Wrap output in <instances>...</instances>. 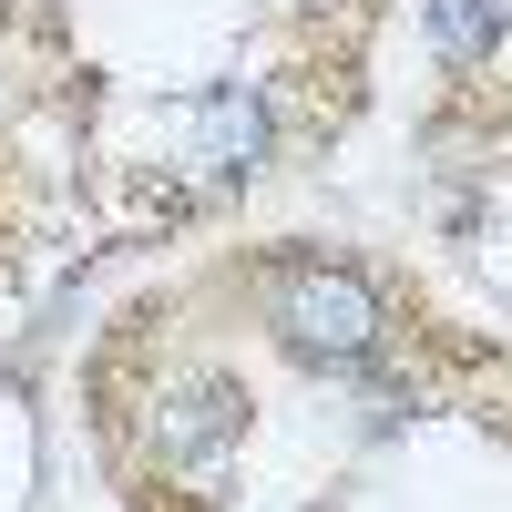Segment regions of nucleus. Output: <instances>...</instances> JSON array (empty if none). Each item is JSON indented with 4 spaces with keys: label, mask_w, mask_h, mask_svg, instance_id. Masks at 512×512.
Wrapping results in <instances>:
<instances>
[{
    "label": "nucleus",
    "mask_w": 512,
    "mask_h": 512,
    "mask_svg": "<svg viewBox=\"0 0 512 512\" xmlns=\"http://www.w3.org/2000/svg\"><path fill=\"white\" fill-rule=\"evenodd\" d=\"M267 328L287 338L297 359H328V369H359L379 349V328H390V308H379V287L359 267H328V256H277L267 267Z\"/></svg>",
    "instance_id": "f257e3e1"
},
{
    "label": "nucleus",
    "mask_w": 512,
    "mask_h": 512,
    "mask_svg": "<svg viewBox=\"0 0 512 512\" xmlns=\"http://www.w3.org/2000/svg\"><path fill=\"white\" fill-rule=\"evenodd\" d=\"M246 441V400L226 390V379H175V390L154 400V451L185 461V472H205V461H226Z\"/></svg>",
    "instance_id": "f03ea898"
},
{
    "label": "nucleus",
    "mask_w": 512,
    "mask_h": 512,
    "mask_svg": "<svg viewBox=\"0 0 512 512\" xmlns=\"http://www.w3.org/2000/svg\"><path fill=\"white\" fill-rule=\"evenodd\" d=\"M256 154H267V113L246 93H216L205 103V164H216V175H256Z\"/></svg>",
    "instance_id": "7ed1b4c3"
},
{
    "label": "nucleus",
    "mask_w": 512,
    "mask_h": 512,
    "mask_svg": "<svg viewBox=\"0 0 512 512\" xmlns=\"http://www.w3.org/2000/svg\"><path fill=\"white\" fill-rule=\"evenodd\" d=\"M431 41H441V62H482L502 41V0H431Z\"/></svg>",
    "instance_id": "20e7f679"
}]
</instances>
